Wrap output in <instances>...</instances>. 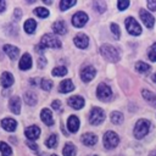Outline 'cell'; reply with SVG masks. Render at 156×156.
Returning a JSON list of instances; mask_svg holds the SVG:
<instances>
[{
    "instance_id": "obj_20",
    "label": "cell",
    "mask_w": 156,
    "mask_h": 156,
    "mask_svg": "<svg viewBox=\"0 0 156 156\" xmlns=\"http://www.w3.org/2000/svg\"><path fill=\"white\" fill-rule=\"evenodd\" d=\"M73 89H74V84L72 83L71 79H65V80H62V82L60 83V85H58V91L62 93V94L69 93V91H72Z\"/></svg>"
},
{
    "instance_id": "obj_22",
    "label": "cell",
    "mask_w": 156,
    "mask_h": 156,
    "mask_svg": "<svg viewBox=\"0 0 156 156\" xmlns=\"http://www.w3.org/2000/svg\"><path fill=\"white\" fill-rule=\"evenodd\" d=\"M67 127H68L69 132L76 133L78 130V128H79V119H78V117L73 116V115L69 116L68 119H67Z\"/></svg>"
},
{
    "instance_id": "obj_24",
    "label": "cell",
    "mask_w": 156,
    "mask_h": 156,
    "mask_svg": "<svg viewBox=\"0 0 156 156\" xmlns=\"http://www.w3.org/2000/svg\"><path fill=\"white\" fill-rule=\"evenodd\" d=\"M23 28H24V30H26L28 34H33L34 30H35V28H37V22H35L33 18H29V20H27V21L24 22Z\"/></svg>"
},
{
    "instance_id": "obj_36",
    "label": "cell",
    "mask_w": 156,
    "mask_h": 156,
    "mask_svg": "<svg viewBox=\"0 0 156 156\" xmlns=\"http://www.w3.org/2000/svg\"><path fill=\"white\" fill-rule=\"evenodd\" d=\"M147 56H149V58H150L152 62H156V43H154V44L150 46V49H149V51H147Z\"/></svg>"
},
{
    "instance_id": "obj_9",
    "label": "cell",
    "mask_w": 156,
    "mask_h": 156,
    "mask_svg": "<svg viewBox=\"0 0 156 156\" xmlns=\"http://www.w3.org/2000/svg\"><path fill=\"white\" fill-rule=\"evenodd\" d=\"M139 15H140L141 21L144 22V24H145L147 28H152V27H154V24H155V17H154L150 12H147V11L144 10V9H141V10L139 11Z\"/></svg>"
},
{
    "instance_id": "obj_3",
    "label": "cell",
    "mask_w": 156,
    "mask_h": 156,
    "mask_svg": "<svg viewBox=\"0 0 156 156\" xmlns=\"http://www.w3.org/2000/svg\"><path fill=\"white\" fill-rule=\"evenodd\" d=\"M40 45L43 48H55V49H57V48L61 46V41L54 34H45L40 39Z\"/></svg>"
},
{
    "instance_id": "obj_45",
    "label": "cell",
    "mask_w": 156,
    "mask_h": 156,
    "mask_svg": "<svg viewBox=\"0 0 156 156\" xmlns=\"http://www.w3.org/2000/svg\"><path fill=\"white\" fill-rule=\"evenodd\" d=\"M6 9V2L4 0H0V13Z\"/></svg>"
},
{
    "instance_id": "obj_11",
    "label": "cell",
    "mask_w": 156,
    "mask_h": 156,
    "mask_svg": "<svg viewBox=\"0 0 156 156\" xmlns=\"http://www.w3.org/2000/svg\"><path fill=\"white\" fill-rule=\"evenodd\" d=\"M67 104L73 107L74 110H80L83 106H84V99L79 95H74V96H71L68 100H67Z\"/></svg>"
},
{
    "instance_id": "obj_14",
    "label": "cell",
    "mask_w": 156,
    "mask_h": 156,
    "mask_svg": "<svg viewBox=\"0 0 156 156\" xmlns=\"http://www.w3.org/2000/svg\"><path fill=\"white\" fill-rule=\"evenodd\" d=\"M4 51H5L6 55H9V57L11 60H16L20 55V49L17 46H13V45H10V44L4 45Z\"/></svg>"
},
{
    "instance_id": "obj_32",
    "label": "cell",
    "mask_w": 156,
    "mask_h": 156,
    "mask_svg": "<svg viewBox=\"0 0 156 156\" xmlns=\"http://www.w3.org/2000/svg\"><path fill=\"white\" fill-rule=\"evenodd\" d=\"M51 73L55 77H62V76H66L67 74V68L65 66H58V67H55Z\"/></svg>"
},
{
    "instance_id": "obj_49",
    "label": "cell",
    "mask_w": 156,
    "mask_h": 156,
    "mask_svg": "<svg viewBox=\"0 0 156 156\" xmlns=\"http://www.w3.org/2000/svg\"><path fill=\"white\" fill-rule=\"evenodd\" d=\"M51 156H57V155H51Z\"/></svg>"
},
{
    "instance_id": "obj_2",
    "label": "cell",
    "mask_w": 156,
    "mask_h": 156,
    "mask_svg": "<svg viewBox=\"0 0 156 156\" xmlns=\"http://www.w3.org/2000/svg\"><path fill=\"white\" fill-rule=\"evenodd\" d=\"M149 128H150V121L149 119H139L135 126H134V136L136 139H143L147 132H149Z\"/></svg>"
},
{
    "instance_id": "obj_1",
    "label": "cell",
    "mask_w": 156,
    "mask_h": 156,
    "mask_svg": "<svg viewBox=\"0 0 156 156\" xmlns=\"http://www.w3.org/2000/svg\"><path fill=\"white\" fill-rule=\"evenodd\" d=\"M100 54L104 56L105 60H107L110 62H117V61H119V52L117 51L116 48H113L110 44H104L100 48Z\"/></svg>"
},
{
    "instance_id": "obj_40",
    "label": "cell",
    "mask_w": 156,
    "mask_h": 156,
    "mask_svg": "<svg viewBox=\"0 0 156 156\" xmlns=\"http://www.w3.org/2000/svg\"><path fill=\"white\" fill-rule=\"evenodd\" d=\"M51 106H52L54 110H56V111H61V102H60L58 100H54L52 104H51Z\"/></svg>"
},
{
    "instance_id": "obj_25",
    "label": "cell",
    "mask_w": 156,
    "mask_h": 156,
    "mask_svg": "<svg viewBox=\"0 0 156 156\" xmlns=\"http://www.w3.org/2000/svg\"><path fill=\"white\" fill-rule=\"evenodd\" d=\"M143 98L149 102V104H151L152 106H155L156 107V95L152 93V91H150V90H143Z\"/></svg>"
},
{
    "instance_id": "obj_29",
    "label": "cell",
    "mask_w": 156,
    "mask_h": 156,
    "mask_svg": "<svg viewBox=\"0 0 156 156\" xmlns=\"http://www.w3.org/2000/svg\"><path fill=\"white\" fill-rule=\"evenodd\" d=\"M123 119H124V116L122 115V112H119V111H113V112L111 113V121H112L113 124H121V123L123 122Z\"/></svg>"
},
{
    "instance_id": "obj_12",
    "label": "cell",
    "mask_w": 156,
    "mask_h": 156,
    "mask_svg": "<svg viewBox=\"0 0 156 156\" xmlns=\"http://www.w3.org/2000/svg\"><path fill=\"white\" fill-rule=\"evenodd\" d=\"M73 41H74L76 46L79 48V49H85V48L88 46V44H89V39H88V37H87L85 34H83V33L77 34V35L74 37Z\"/></svg>"
},
{
    "instance_id": "obj_8",
    "label": "cell",
    "mask_w": 156,
    "mask_h": 156,
    "mask_svg": "<svg viewBox=\"0 0 156 156\" xmlns=\"http://www.w3.org/2000/svg\"><path fill=\"white\" fill-rule=\"evenodd\" d=\"M87 22H88V15L84 13V12H82V11L74 13L73 17H72V24H73L74 27H77V28L83 27Z\"/></svg>"
},
{
    "instance_id": "obj_42",
    "label": "cell",
    "mask_w": 156,
    "mask_h": 156,
    "mask_svg": "<svg viewBox=\"0 0 156 156\" xmlns=\"http://www.w3.org/2000/svg\"><path fill=\"white\" fill-rule=\"evenodd\" d=\"M21 16H22L21 10H20V9H16V10H15V13H13V18H15V21H18V20L21 18Z\"/></svg>"
},
{
    "instance_id": "obj_44",
    "label": "cell",
    "mask_w": 156,
    "mask_h": 156,
    "mask_svg": "<svg viewBox=\"0 0 156 156\" xmlns=\"http://www.w3.org/2000/svg\"><path fill=\"white\" fill-rule=\"evenodd\" d=\"M27 145H28L29 147H32V150L38 151V145H37V144H34V143H32V141H27Z\"/></svg>"
},
{
    "instance_id": "obj_34",
    "label": "cell",
    "mask_w": 156,
    "mask_h": 156,
    "mask_svg": "<svg viewBox=\"0 0 156 156\" xmlns=\"http://www.w3.org/2000/svg\"><path fill=\"white\" fill-rule=\"evenodd\" d=\"M94 10L95 11H98V12H100V13H102V12H105V10H106V4L104 2V1H94Z\"/></svg>"
},
{
    "instance_id": "obj_41",
    "label": "cell",
    "mask_w": 156,
    "mask_h": 156,
    "mask_svg": "<svg viewBox=\"0 0 156 156\" xmlns=\"http://www.w3.org/2000/svg\"><path fill=\"white\" fill-rule=\"evenodd\" d=\"M147 7L151 11H156V1L155 0H149L147 1Z\"/></svg>"
},
{
    "instance_id": "obj_28",
    "label": "cell",
    "mask_w": 156,
    "mask_h": 156,
    "mask_svg": "<svg viewBox=\"0 0 156 156\" xmlns=\"http://www.w3.org/2000/svg\"><path fill=\"white\" fill-rule=\"evenodd\" d=\"M135 69L141 74H147L150 72V66L143 61H139L135 63Z\"/></svg>"
},
{
    "instance_id": "obj_35",
    "label": "cell",
    "mask_w": 156,
    "mask_h": 156,
    "mask_svg": "<svg viewBox=\"0 0 156 156\" xmlns=\"http://www.w3.org/2000/svg\"><path fill=\"white\" fill-rule=\"evenodd\" d=\"M34 13H35L38 17H40V18H45V17L49 16V10H46V9H44V7H37V9L34 10Z\"/></svg>"
},
{
    "instance_id": "obj_31",
    "label": "cell",
    "mask_w": 156,
    "mask_h": 156,
    "mask_svg": "<svg viewBox=\"0 0 156 156\" xmlns=\"http://www.w3.org/2000/svg\"><path fill=\"white\" fill-rule=\"evenodd\" d=\"M76 2H77L76 0H61V1H60V10H61V11H66V10H68L69 7L74 6Z\"/></svg>"
},
{
    "instance_id": "obj_21",
    "label": "cell",
    "mask_w": 156,
    "mask_h": 156,
    "mask_svg": "<svg viewBox=\"0 0 156 156\" xmlns=\"http://www.w3.org/2000/svg\"><path fill=\"white\" fill-rule=\"evenodd\" d=\"M40 118L41 121L46 124V126H52L54 124V119H52V113L49 108H43L40 112Z\"/></svg>"
},
{
    "instance_id": "obj_38",
    "label": "cell",
    "mask_w": 156,
    "mask_h": 156,
    "mask_svg": "<svg viewBox=\"0 0 156 156\" xmlns=\"http://www.w3.org/2000/svg\"><path fill=\"white\" fill-rule=\"evenodd\" d=\"M128 6H129V1L128 0H119V1H117V7H118L119 11L126 10Z\"/></svg>"
},
{
    "instance_id": "obj_37",
    "label": "cell",
    "mask_w": 156,
    "mask_h": 156,
    "mask_svg": "<svg viewBox=\"0 0 156 156\" xmlns=\"http://www.w3.org/2000/svg\"><path fill=\"white\" fill-rule=\"evenodd\" d=\"M40 87H41L43 90L49 91V90L52 88V80H50V79H41V82H40Z\"/></svg>"
},
{
    "instance_id": "obj_10",
    "label": "cell",
    "mask_w": 156,
    "mask_h": 156,
    "mask_svg": "<svg viewBox=\"0 0 156 156\" xmlns=\"http://www.w3.org/2000/svg\"><path fill=\"white\" fill-rule=\"evenodd\" d=\"M96 74V69L93 66H85L80 71V78L83 82H90Z\"/></svg>"
},
{
    "instance_id": "obj_15",
    "label": "cell",
    "mask_w": 156,
    "mask_h": 156,
    "mask_svg": "<svg viewBox=\"0 0 156 156\" xmlns=\"http://www.w3.org/2000/svg\"><path fill=\"white\" fill-rule=\"evenodd\" d=\"M9 107L11 112H13L15 115H18L21 112V99L18 96H12L9 101Z\"/></svg>"
},
{
    "instance_id": "obj_6",
    "label": "cell",
    "mask_w": 156,
    "mask_h": 156,
    "mask_svg": "<svg viewBox=\"0 0 156 156\" xmlns=\"http://www.w3.org/2000/svg\"><path fill=\"white\" fill-rule=\"evenodd\" d=\"M112 95V90L111 88L105 84V83H100L98 85V89H96V96L101 100V101H106L107 99H110Z\"/></svg>"
},
{
    "instance_id": "obj_7",
    "label": "cell",
    "mask_w": 156,
    "mask_h": 156,
    "mask_svg": "<svg viewBox=\"0 0 156 156\" xmlns=\"http://www.w3.org/2000/svg\"><path fill=\"white\" fill-rule=\"evenodd\" d=\"M126 28H127L128 33L132 35H140V33H141V27L133 17H128L126 20Z\"/></svg>"
},
{
    "instance_id": "obj_30",
    "label": "cell",
    "mask_w": 156,
    "mask_h": 156,
    "mask_svg": "<svg viewBox=\"0 0 156 156\" xmlns=\"http://www.w3.org/2000/svg\"><path fill=\"white\" fill-rule=\"evenodd\" d=\"M0 152L2 156H11L12 155V149L9 146V144L0 141Z\"/></svg>"
},
{
    "instance_id": "obj_43",
    "label": "cell",
    "mask_w": 156,
    "mask_h": 156,
    "mask_svg": "<svg viewBox=\"0 0 156 156\" xmlns=\"http://www.w3.org/2000/svg\"><path fill=\"white\" fill-rule=\"evenodd\" d=\"M45 65H46V60H45L44 57H40V58L38 60V67H39V68H44Z\"/></svg>"
},
{
    "instance_id": "obj_4",
    "label": "cell",
    "mask_w": 156,
    "mask_h": 156,
    "mask_svg": "<svg viewBox=\"0 0 156 156\" xmlns=\"http://www.w3.org/2000/svg\"><path fill=\"white\" fill-rule=\"evenodd\" d=\"M105 119V112L102 108L100 107H93L89 112V122L94 126H98L100 123H102V121Z\"/></svg>"
},
{
    "instance_id": "obj_17",
    "label": "cell",
    "mask_w": 156,
    "mask_h": 156,
    "mask_svg": "<svg viewBox=\"0 0 156 156\" xmlns=\"http://www.w3.org/2000/svg\"><path fill=\"white\" fill-rule=\"evenodd\" d=\"M80 139H82V143L87 146H93L98 143V136L94 133H84Z\"/></svg>"
},
{
    "instance_id": "obj_18",
    "label": "cell",
    "mask_w": 156,
    "mask_h": 156,
    "mask_svg": "<svg viewBox=\"0 0 156 156\" xmlns=\"http://www.w3.org/2000/svg\"><path fill=\"white\" fill-rule=\"evenodd\" d=\"M18 67H20L22 71H27V69H29V68L32 67V57H30V55H29L28 52H26V54L21 57L20 63H18Z\"/></svg>"
},
{
    "instance_id": "obj_19",
    "label": "cell",
    "mask_w": 156,
    "mask_h": 156,
    "mask_svg": "<svg viewBox=\"0 0 156 156\" xmlns=\"http://www.w3.org/2000/svg\"><path fill=\"white\" fill-rule=\"evenodd\" d=\"M13 82H15L13 76H12L10 72H4V73L1 74V77H0V83H1V85H2L4 88L11 87V85L13 84Z\"/></svg>"
},
{
    "instance_id": "obj_27",
    "label": "cell",
    "mask_w": 156,
    "mask_h": 156,
    "mask_svg": "<svg viewBox=\"0 0 156 156\" xmlns=\"http://www.w3.org/2000/svg\"><path fill=\"white\" fill-rule=\"evenodd\" d=\"M76 152H77L76 146H74L72 143H66V144H65V147H63V150H62L63 156H74Z\"/></svg>"
},
{
    "instance_id": "obj_39",
    "label": "cell",
    "mask_w": 156,
    "mask_h": 156,
    "mask_svg": "<svg viewBox=\"0 0 156 156\" xmlns=\"http://www.w3.org/2000/svg\"><path fill=\"white\" fill-rule=\"evenodd\" d=\"M111 30H112V34L115 35V38H119V37H121L119 27H118L116 23H112V24H111Z\"/></svg>"
},
{
    "instance_id": "obj_13",
    "label": "cell",
    "mask_w": 156,
    "mask_h": 156,
    "mask_svg": "<svg viewBox=\"0 0 156 156\" xmlns=\"http://www.w3.org/2000/svg\"><path fill=\"white\" fill-rule=\"evenodd\" d=\"M24 134L29 139V140H35L39 138L40 135V128L38 126H29L26 130H24Z\"/></svg>"
},
{
    "instance_id": "obj_47",
    "label": "cell",
    "mask_w": 156,
    "mask_h": 156,
    "mask_svg": "<svg viewBox=\"0 0 156 156\" xmlns=\"http://www.w3.org/2000/svg\"><path fill=\"white\" fill-rule=\"evenodd\" d=\"M44 2H45V4H46V5H50V4H51V2H52V1H48V0H45V1H44Z\"/></svg>"
},
{
    "instance_id": "obj_46",
    "label": "cell",
    "mask_w": 156,
    "mask_h": 156,
    "mask_svg": "<svg viewBox=\"0 0 156 156\" xmlns=\"http://www.w3.org/2000/svg\"><path fill=\"white\" fill-rule=\"evenodd\" d=\"M152 80L156 83V73H154V74H152Z\"/></svg>"
},
{
    "instance_id": "obj_33",
    "label": "cell",
    "mask_w": 156,
    "mask_h": 156,
    "mask_svg": "<svg viewBox=\"0 0 156 156\" xmlns=\"http://www.w3.org/2000/svg\"><path fill=\"white\" fill-rule=\"evenodd\" d=\"M56 144H57V136H56V134H51L48 139H46V141H45V145L48 146V147H55L56 146Z\"/></svg>"
},
{
    "instance_id": "obj_48",
    "label": "cell",
    "mask_w": 156,
    "mask_h": 156,
    "mask_svg": "<svg viewBox=\"0 0 156 156\" xmlns=\"http://www.w3.org/2000/svg\"><path fill=\"white\" fill-rule=\"evenodd\" d=\"M150 156H156V151H154V152H151V154H150Z\"/></svg>"
},
{
    "instance_id": "obj_5",
    "label": "cell",
    "mask_w": 156,
    "mask_h": 156,
    "mask_svg": "<svg viewBox=\"0 0 156 156\" xmlns=\"http://www.w3.org/2000/svg\"><path fill=\"white\" fill-rule=\"evenodd\" d=\"M118 143H119V138L115 132L108 130L104 134V146L106 149H113L118 145Z\"/></svg>"
},
{
    "instance_id": "obj_23",
    "label": "cell",
    "mask_w": 156,
    "mask_h": 156,
    "mask_svg": "<svg viewBox=\"0 0 156 156\" xmlns=\"http://www.w3.org/2000/svg\"><path fill=\"white\" fill-rule=\"evenodd\" d=\"M52 30L56 33V34H60V35H63L66 34L67 32V26L63 21H57L52 24Z\"/></svg>"
},
{
    "instance_id": "obj_16",
    "label": "cell",
    "mask_w": 156,
    "mask_h": 156,
    "mask_svg": "<svg viewBox=\"0 0 156 156\" xmlns=\"http://www.w3.org/2000/svg\"><path fill=\"white\" fill-rule=\"evenodd\" d=\"M1 127H2L5 130H7V132H13V130H16L17 122H16V119L7 117V118L1 119Z\"/></svg>"
},
{
    "instance_id": "obj_26",
    "label": "cell",
    "mask_w": 156,
    "mask_h": 156,
    "mask_svg": "<svg viewBox=\"0 0 156 156\" xmlns=\"http://www.w3.org/2000/svg\"><path fill=\"white\" fill-rule=\"evenodd\" d=\"M37 100H38V98H37V95H35L34 91H30V90H29V91H27V93L24 94V101H26L27 105L33 106V105L37 104Z\"/></svg>"
}]
</instances>
